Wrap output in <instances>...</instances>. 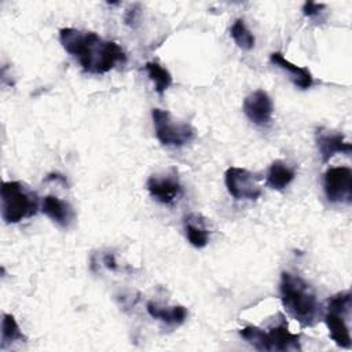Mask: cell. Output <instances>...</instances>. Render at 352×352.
Here are the masks:
<instances>
[{
    "instance_id": "12",
    "label": "cell",
    "mask_w": 352,
    "mask_h": 352,
    "mask_svg": "<svg viewBox=\"0 0 352 352\" xmlns=\"http://www.w3.org/2000/svg\"><path fill=\"white\" fill-rule=\"evenodd\" d=\"M270 60L272 65L286 70L290 74V78L293 80L294 85L298 87L300 89H308L314 84V77H312L311 72L307 67L297 66V65L292 63L290 60H287L283 56V54L272 52L270 56Z\"/></svg>"
},
{
    "instance_id": "17",
    "label": "cell",
    "mask_w": 352,
    "mask_h": 352,
    "mask_svg": "<svg viewBox=\"0 0 352 352\" xmlns=\"http://www.w3.org/2000/svg\"><path fill=\"white\" fill-rule=\"evenodd\" d=\"M26 340L23 333L21 331L14 315L11 314H3L1 320V348H4L7 344H11L14 341Z\"/></svg>"
},
{
    "instance_id": "2",
    "label": "cell",
    "mask_w": 352,
    "mask_h": 352,
    "mask_svg": "<svg viewBox=\"0 0 352 352\" xmlns=\"http://www.w3.org/2000/svg\"><path fill=\"white\" fill-rule=\"evenodd\" d=\"M279 294L287 314L301 326L307 327L316 323L320 305L314 289L302 278L290 272H282Z\"/></svg>"
},
{
    "instance_id": "5",
    "label": "cell",
    "mask_w": 352,
    "mask_h": 352,
    "mask_svg": "<svg viewBox=\"0 0 352 352\" xmlns=\"http://www.w3.org/2000/svg\"><path fill=\"white\" fill-rule=\"evenodd\" d=\"M351 308V292H341L329 300L324 323L331 340L341 348H351V334L345 316Z\"/></svg>"
},
{
    "instance_id": "6",
    "label": "cell",
    "mask_w": 352,
    "mask_h": 352,
    "mask_svg": "<svg viewBox=\"0 0 352 352\" xmlns=\"http://www.w3.org/2000/svg\"><path fill=\"white\" fill-rule=\"evenodd\" d=\"M151 117L155 136L164 146H184L195 138V129L190 124L175 120L166 110L153 109Z\"/></svg>"
},
{
    "instance_id": "13",
    "label": "cell",
    "mask_w": 352,
    "mask_h": 352,
    "mask_svg": "<svg viewBox=\"0 0 352 352\" xmlns=\"http://www.w3.org/2000/svg\"><path fill=\"white\" fill-rule=\"evenodd\" d=\"M41 210L52 221L62 227H69L73 220V209L66 202L55 195H47L41 202Z\"/></svg>"
},
{
    "instance_id": "7",
    "label": "cell",
    "mask_w": 352,
    "mask_h": 352,
    "mask_svg": "<svg viewBox=\"0 0 352 352\" xmlns=\"http://www.w3.org/2000/svg\"><path fill=\"white\" fill-rule=\"evenodd\" d=\"M224 182L227 191L235 199L254 201L261 195L257 176L245 168L230 166L224 173Z\"/></svg>"
},
{
    "instance_id": "19",
    "label": "cell",
    "mask_w": 352,
    "mask_h": 352,
    "mask_svg": "<svg viewBox=\"0 0 352 352\" xmlns=\"http://www.w3.org/2000/svg\"><path fill=\"white\" fill-rule=\"evenodd\" d=\"M186 236L188 239V242L194 246V248H205L209 242V232L208 230L199 224V223H195L191 217L186 219Z\"/></svg>"
},
{
    "instance_id": "11",
    "label": "cell",
    "mask_w": 352,
    "mask_h": 352,
    "mask_svg": "<svg viewBox=\"0 0 352 352\" xmlns=\"http://www.w3.org/2000/svg\"><path fill=\"white\" fill-rule=\"evenodd\" d=\"M316 144H318L319 155L322 157L323 162H329L330 158H333L337 153L349 154L352 150L351 143L345 140V136L342 133L323 132L322 129L318 131Z\"/></svg>"
},
{
    "instance_id": "10",
    "label": "cell",
    "mask_w": 352,
    "mask_h": 352,
    "mask_svg": "<svg viewBox=\"0 0 352 352\" xmlns=\"http://www.w3.org/2000/svg\"><path fill=\"white\" fill-rule=\"evenodd\" d=\"M146 186L150 195L165 205L175 202L182 195V186L173 176H151Z\"/></svg>"
},
{
    "instance_id": "4",
    "label": "cell",
    "mask_w": 352,
    "mask_h": 352,
    "mask_svg": "<svg viewBox=\"0 0 352 352\" xmlns=\"http://www.w3.org/2000/svg\"><path fill=\"white\" fill-rule=\"evenodd\" d=\"M239 334L257 351H301L300 336L292 333L283 322L272 326L268 331L257 326H246Z\"/></svg>"
},
{
    "instance_id": "14",
    "label": "cell",
    "mask_w": 352,
    "mask_h": 352,
    "mask_svg": "<svg viewBox=\"0 0 352 352\" xmlns=\"http://www.w3.org/2000/svg\"><path fill=\"white\" fill-rule=\"evenodd\" d=\"M146 308L151 318L162 320L168 324H182L187 318V309L183 305H175L170 308H168V307L165 308V307L158 305L154 301H148Z\"/></svg>"
},
{
    "instance_id": "8",
    "label": "cell",
    "mask_w": 352,
    "mask_h": 352,
    "mask_svg": "<svg viewBox=\"0 0 352 352\" xmlns=\"http://www.w3.org/2000/svg\"><path fill=\"white\" fill-rule=\"evenodd\" d=\"M323 187L330 202L351 204L352 170L348 166H334L327 169L323 179Z\"/></svg>"
},
{
    "instance_id": "3",
    "label": "cell",
    "mask_w": 352,
    "mask_h": 352,
    "mask_svg": "<svg viewBox=\"0 0 352 352\" xmlns=\"http://www.w3.org/2000/svg\"><path fill=\"white\" fill-rule=\"evenodd\" d=\"M0 194L1 217L8 224L32 217L38 209L36 194L21 182H4Z\"/></svg>"
},
{
    "instance_id": "20",
    "label": "cell",
    "mask_w": 352,
    "mask_h": 352,
    "mask_svg": "<svg viewBox=\"0 0 352 352\" xmlns=\"http://www.w3.org/2000/svg\"><path fill=\"white\" fill-rule=\"evenodd\" d=\"M324 8V4H320V3H315V1H307L304 6H302V14L305 16H315L320 12V10Z\"/></svg>"
},
{
    "instance_id": "15",
    "label": "cell",
    "mask_w": 352,
    "mask_h": 352,
    "mask_svg": "<svg viewBox=\"0 0 352 352\" xmlns=\"http://www.w3.org/2000/svg\"><path fill=\"white\" fill-rule=\"evenodd\" d=\"M294 176L296 173L290 166H287L283 161L276 160L268 169L267 184L274 190H283L293 182Z\"/></svg>"
},
{
    "instance_id": "16",
    "label": "cell",
    "mask_w": 352,
    "mask_h": 352,
    "mask_svg": "<svg viewBox=\"0 0 352 352\" xmlns=\"http://www.w3.org/2000/svg\"><path fill=\"white\" fill-rule=\"evenodd\" d=\"M147 76L154 82L155 91L162 95L170 85H172V76L170 73L158 62H147L144 65Z\"/></svg>"
},
{
    "instance_id": "9",
    "label": "cell",
    "mask_w": 352,
    "mask_h": 352,
    "mask_svg": "<svg viewBox=\"0 0 352 352\" xmlns=\"http://www.w3.org/2000/svg\"><path fill=\"white\" fill-rule=\"evenodd\" d=\"M243 113L253 124H270L274 113V104L270 95L263 89L249 94L243 100Z\"/></svg>"
},
{
    "instance_id": "18",
    "label": "cell",
    "mask_w": 352,
    "mask_h": 352,
    "mask_svg": "<svg viewBox=\"0 0 352 352\" xmlns=\"http://www.w3.org/2000/svg\"><path fill=\"white\" fill-rule=\"evenodd\" d=\"M231 37L235 41V44L242 50H252L254 47L256 38L253 33L246 28L243 19H236L231 26Z\"/></svg>"
},
{
    "instance_id": "21",
    "label": "cell",
    "mask_w": 352,
    "mask_h": 352,
    "mask_svg": "<svg viewBox=\"0 0 352 352\" xmlns=\"http://www.w3.org/2000/svg\"><path fill=\"white\" fill-rule=\"evenodd\" d=\"M104 264H106V267H107V268H110V270H116V268H117L116 261H114V256H113V254H107V256L104 257Z\"/></svg>"
},
{
    "instance_id": "1",
    "label": "cell",
    "mask_w": 352,
    "mask_h": 352,
    "mask_svg": "<svg viewBox=\"0 0 352 352\" xmlns=\"http://www.w3.org/2000/svg\"><path fill=\"white\" fill-rule=\"evenodd\" d=\"M59 41L70 55L78 59L85 72L94 74L107 73L117 63L125 62V54L117 43L103 40L94 32L63 28L59 30Z\"/></svg>"
}]
</instances>
